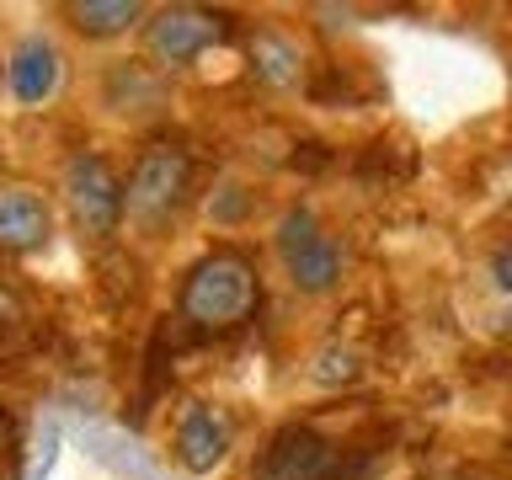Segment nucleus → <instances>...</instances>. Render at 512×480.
Listing matches in <instances>:
<instances>
[{"label": "nucleus", "mask_w": 512, "mask_h": 480, "mask_svg": "<svg viewBox=\"0 0 512 480\" xmlns=\"http://www.w3.org/2000/svg\"><path fill=\"white\" fill-rule=\"evenodd\" d=\"M176 304H182V320L192 331H214V336L240 331L256 315V304H262V283H256L251 256H240V251L203 256V262L187 272Z\"/></svg>", "instance_id": "f257e3e1"}, {"label": "nucleus", "mask_w": 512, "mask_h": 480, "mask_svg": "<svg viewBox=\"0 0 512 480\" xmlns=\"http://www.w3.org/2000/svg\"><path fill=\"white\" fill-rule=\"evenodd\" d=\"M187 187H192V160H187L182 144H150V150L134 160V171H128L123 208L134 224H144V230H160V224L182 208Z\"/></svg>", "instance_id": "f03ea898"}, {"label": "nucleus", "mask_w": 512, "mask_h": 480, "mask_svg": "<svg viewBox=\"0 0 512 480\" xmlns=\"http://www.w3.org/2000/svg\"><path fill=\"white\" fill-rule=\"evenodd\" d=\"M64 198H70V214L80 224V235L107 240L123 219V182L112 176V166L102 155H75L64 166Z\"/></svg>", "instance_id": "7ed1b4c3"}, {"label": "nucleus", "mask_w": 512, "mask_h": 480, "mask_svg": "<svg viewBox=\"0 0 512 480\" xmlns=\"http://www.w3.org/2000/svg\"><path fill=\"white\" fill-rule=\"evenodd\" d=\"M278 251H283V267H288V278H294V288H304V294H326V288H336V278H342V251L320 235L310 208H288L283 214Z\"/></svg>", "instance_id": "20e7f679"}, {"label": "nucleus", "mask_w": 512, "mask_h": 480, "mask_svg": "<svg viewBox=\"0 0 512 480\" xmlns=\"http://www.w3.org/2000/svg\"><path fill=\"white\" fill-rule=\"evenodd\" d=\"M224 22L219 11H203V6H166L150 16V27H144V43H150V54L160 64H192L198 54H208L214 43H224Z\"/></svg>", "instance_id": "39448f33"}, {"label": "nucleus", "mask_w": 512, "mask_h": 480, "mask_svg": "<svg viewBox=\"0 0 512 480\" xmlns=\"http://www.w3.org/2000/svg\"><path fill=\"white\" fill-rule=\"evenodd\" d=\"M256 480H347V459L342 448L326 443L310 427H283L272 448L262 454Z\"/></svg>", "instance_id": "423d86ee"}, {"label": "nucleus", "mask_w": 512, "mask_h": 480, "mask_svg": "<svg viewBox=\"0 0 512 480\" xmlns=\"http://www.w3.org/2000/svg\"><path fill=\"white\" fill-rule=\"evenodd\" d=\"M48 203L27 187H6L0 192V251L6 256H27L48 240Z\"/></svg>", "instance_id": "0eeeda50"}, {"label": "nucleus", "mask_w": 512, "mask_h": 480, "mask_svg": "<svg viewBox=\"0 0 512 480\" xmlns=\"http://www.w3.org/2000/svg\"><path fill=\"white\" fill-rule=\"evenodd\" d=\"M176 454H182L187 470H214V464L230 454V422H224L219 411H208V406H192L182 411V422H176Z\"/></svg>", "instance_id": "6e6552de"}, {"label": "nucleus", "mask_w": 512, "mask_h": 480, "mask_svg": "<svg viewBox=\"0 0 512 480\" xmlns=\"http://www.w3.org/2000/svg\"><path fill=\"white\" fill-rule=\"evenodd\" d=\"M11 91H16V102H27V107H38L48 102V96L59 91V48L48 43V38H27L22 48L11 54Z\"/></svg>", "instance_id": "1a4fd4ad"}, {"label": "nucleus", "mask_w": 512, "mask_h": 480, "mask_svg": "<svg viewBox=\"0 0 512 480\" xmlns=\"http://www.w3.org/2000/svg\"><path fill=\"white\" fill-rule=\"evenodd\" d=\"M139 16H144L139 0H75V6H70V22H75V32H86V38L128 32Z\"/></svg>", "instance_id": "9d476101"}, {"label": "nucleus", "mask_w": 512, "mask_h": 480, "mask_svg": "<svg viewBox=\"0 0 512 480\" xmlns=\"http://www.w3.org/2000/svg\"><path fill=\"white\" fill-rule=\"evenodd\" d=\"M251 70L267 80V86H294L299 80V48L278 38V32H256L251 38Z\"/></svg>", "instance_id": "9b49d317"}, {"label": "nucleus", "mask_w": 512, "mask_h": 480, "mask_svg": "<svg viewBox=\"0 0 512 480\" xmlns=\"http://www.w3.org/2000/svg\"><path fill=\"white\" fill-rule=\"evenodd\" d=\"M315 379L320 384H336V379H358V358L352 352H320V368H315Z\"/></svg>", "instance_id": "f8f14e48"}, {"label": "nucleus", "mask_w": 512, "mask_h": 480, "mask_svg": "<svg viewBox=\"0 0 512 480\" xmlns=\"http://www.w3.org/2000/svg\"><path fill=\"white\" fill-rule=\"evenodd\" d=\"M496 283H502V288H512V246H507L502 256H496Z\"/></svg>", "instance_id": "ddd939ff"}, {"label": "nucleus", "mask_w": 512, "mask_h": 480, "mask_svg": "<svg viewBox=\"0 0 512 480\" xmlns=\"http://www.w3.org/2000/svg\"><path fill=\"white\" fill-rule=\"evenodd\" d=\"M0 432H6V427H0Z\"/></svg>", "instance_id": "4468645a"}]
</instances>
